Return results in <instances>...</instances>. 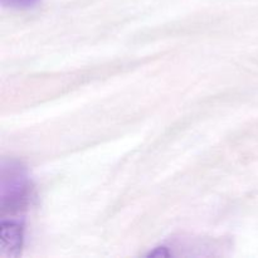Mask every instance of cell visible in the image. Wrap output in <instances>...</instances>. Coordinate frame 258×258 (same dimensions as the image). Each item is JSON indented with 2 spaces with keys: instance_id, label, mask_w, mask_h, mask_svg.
Instances as JSON below:
<instances>
[{
  "instance_id": "2",
  "label": "cell",
  "mask_w": 258,
  "mask_h": 258,
  "mask_svg": "<svg viewBox=\"0 0 258 258\" xmlns=\"http://www.w3.org/2000/svg\"><path fill=\"white\" fill-rule=\"evenodd\" d=\"M0 248L3 257L14 258L22 252L23 228L19 223L12 221L2 222L0 226Z\"/></svg>"
},
{
  "instance_id": "3",
  "label": "cell",
  "mask_w": 258,
  "mask_h": 258,
  "mask_svg": "<svg viewBox=\"0 0 258 258\" xmlns=\"http://www.w3.org/2000/svg\"><path fill=\"white\" fill-rule=\"evenodd\" d=\"M39 0H2L4 7L15 8V9H28L34 7Z\"/></svg>"
},
{
  "instance_id": "1",
  "label": "cell",
  "mask_w": 258,
  "mask_h": 258,
  "mask_svg": "<svg viewBox=\"0 0 258 258\" xmlns=\"http://www.w3.org/2000/svg\"><path fill=\"white\" fill-rule=\"evenodd\" d=\"M28 181L25 170L15 163L7 165L3 161L2 165V185H0V198L2 208L4 211L19 209L27 199Z\"/></svg>"
},
{
  "instance_id": "4",
  "label": "cell",
  "mask_w": 258,
  "mask_h": 258,
  "mask_svg": "<svg viewBox=\"0 0 258 258\" xmlns=\"http://www.w3.org/2000/svg\"><path fill=\"white\" fill-rule=\"evenodd\" d=\"M165 249L166 248H164V247H161V248H156L154 252H150L149 256H169V253L165 251Z\"/></svg>"
}]
</instances>
